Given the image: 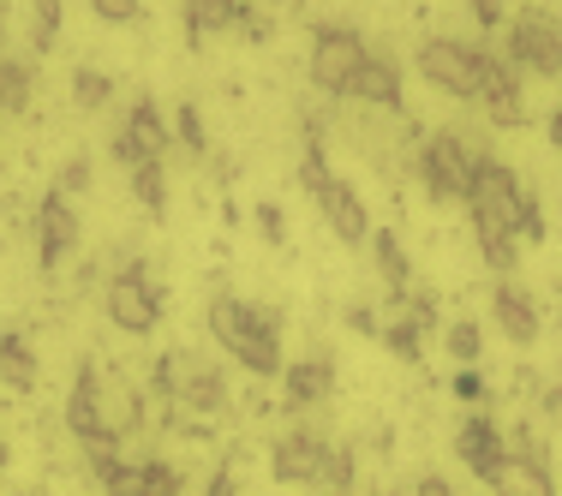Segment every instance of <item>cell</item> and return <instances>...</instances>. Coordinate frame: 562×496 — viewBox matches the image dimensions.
Listing matches in <instances>:
<instances>
[{
  "mask_svg": "<svg viewBox=\"0 0 562 496\" xmlns=\"http://www.w3.org/2000/svg\"><path fill=\"white\" fill-rule=\"evenodd\" d=\"M479 43H461V36H425L419 43V72L425 84H437L454 102H479Z\"/></svg>",
  "mask_w": 562,
  "mask_h": 496,
  "instance_id": "52a82bcc",
  "label": "cell"
},
{
  "mask_svg": "<svg viewBox=\"0 0 562 496\" xmlns=\"http://www.w3.org/2000/svg\"><path fill=\"white\" fill-rule=\"evenodd\" d=\"M0 43H7V12H0Z\"/></svg>",
  "mask_w": 562,
  "mask_h": 496,
  "instance_id": "7bdbcfd3",
  "label": "cell"
},
{
  "mask_svg": "<svg viewBox=\"0 0 562 496\" xmlns=\"http://www.w3.org/2000/svg\"><path fill=\"white\" fill-rule=\"evenodd\" d=\"M251 222H258L263 246H281V239H288V216H281V204H270V198H263V204H251Z\"/></svg>",
  "mask_w": 562,
  "mask_h": 496,
  "instance_id": "d6a6232c",
  "label": "cell"
},
{
  "mask_svg": "<svg viewBox=\"0 0 562 496\" xmlns=\"http://www.w3.org/2000/svg\"><path fill=\"white\" fill-rule=\"evenodd\" d=\"M454 461H461L479 485H497V473L508 466V437L497 431L491 413H467V419L454 425Z\"/></svg>",
  "mask_w": 562,
  "mask_h": 496,
  "instance_id": "30bf717a",
  "label": "cell"
},
{
  "mask_svg": "<svg viewBox=\"0 0 562 496\" xmlns=\"http://www.w3.org/2000/svg\"><path fill=\"white\" fill-rule=\"evenodd\" d=\"M497 496H557V478H551V461L544 454H508V466L497 473Z\"/></svg>",
  "mask_w": 562,
  "mask_h": 496,
  "instance_id": "d6986e66",
  "label": "cell"
},
{
  "mask_svg": "<svg viewBox=\"0 0 562 496\" xmlns=\"http://www.w3.org/2000/svg\"><path fill=\"white\" fill-rule=\"evenodd\" d=\"M78 239H85V222H78L72 198H60L55 185H48L43 204H36V263H43V270H60L78 251Z\"/></svg>",
  "mask_w": 562,
  "mask_h": 496,
  "instance_id": "8fae6325",
  "label": "cell"
},
{
  "mask_svg": "<svg viewBox=\"0 0 562 496\" xmlns=\"http://www.w3.org/2000/svg\"><path fill=\"white\" fill-rule=\"evenodd\" d=\"M520 198H527V185H520V173L497 162V156H479V168H473V192H467V216L473 222H497L515 234V222H520Z\"/></svg>",
  "mask_w": 562,
  "mask_h": 496,
  "instance_id": "ba28073f",
  "label": "cell"
},
{
  "mask_svg": "<svg viewBox=\"0 0 562 496\" xmlns=\"http://www.w3.org/2000/svg\"><path fill=\"white\" fill-rule=\"evenodd\" d=\"M300 185H305V198L317 204V216L329 222V234H336L341 246H366V239H371V210H366V198L353 192V180H341V173L329 168V150H324V144H305V156H300Z\"/></svg>",
  "mask_w": 562,
  "mask_h": 496,
  "instance_id": "7a4b0ae2",
  "label": "cell"
},
{
  "mask_svg": "<svg viewBox=\"0 0 562 496\" xmlns=\"http://www.w3.org/2000/svg\"><path fill=\"white\" fill-rule=\"evenodd\" d=\"M491 324H497L515 347H532L544 329V317H539V300H532L520 281H497V288H491Z\"/></svg>",
  "mask_w": 562,
  "mask_h": 496,
  "instance_id": "5bb4252c",
  "label": "cell"
},
{
  "mask_svg": "<svg viewBox=\"0 0 562 496\" xmlns=\"http://www.w3.org/2000/svg\"><path fill=\"white\" fill-rule=\"evenodd\" d=\"M55 192L60 198H78V192H90V156H66L60 173H55Z\"/></svg>",
  "mask_w": 562,
  "mask_h": 496,
  "instance_id": "1f68e13d",
  "label": "cell"
},
{
  "mask_svg": "<svg viewBox=\"0 0 562 496\" xmlns=\"http://www.w3.org/2000/svg\"><path fill=\"white\" fill-rule=\"evenodd\" d=\"M353 478H359V466H353V449H329V461H324V478H317V491H329V496H353Z\"/></svg>",
  "mask_w": 562,
  "mask_h": 496,
  "instance_id": "4dcf8cb0",
  "label": "cell"
},
{
  "mask_svg": "<svg viewBox=\"0 0 562 496\" xmlns=\"http://www.w3.org/2000/svg\"><path fill=\"white\" fill-rule=\"evenodd\" d=\"M246 12H251L246 0H186V12H180L186 43H192V48H204L210 36H234Z\"/></svg>",
  "mask_w": 562,
  "mask_h": 496,
  "instance_id": "e0dca14e",
  "label": "cell"
},
{
  "mask_svg": "<svg viewBox=\"0 0 562 496\" xmlns=\"http://www.w3.org/2000/svg\"><path fill=\"white\" fill-rule=\"evenodd\" d=\"M371 258H378V275H383V288H390V300L395 293H407L413 288V263H407V246L395 239V227H371Z\"/></svg>",
  "mask_w": 562,
  "mask_h": 496,
  "instance_id": "44dd1931",
  "label": "cell"
},
{
  "mask_svg": "<svg viewBox=\"0 0 562 496\" xmlns=\"http://www.w3.org/2000/svg\"><path fill=\"white\" fill-rule=\"evenodd\" d=\"M138 496H186V473L168 454H150V461H138Z\"/></svg>",
  "mask_w": 562,
  "mask_h": 496,
  "instance_id": "484cf974",
  "label": "cell"
},
{
  "mask_svg": "<svg viewBox=\"0 0 562 496\" xmlns=\"http://www.w3.org/2000/svg\"><path fill=\"white\" fill-rule=\"evenodd\" d=\"M366 55H371V43L353 31V24H317V31H312V55H305V78H312L317 97L341 102V97H353Z\"/></svg>",
  "mask_w": 562,
  "mask_h": 496,
  "instance_id": "277c9868",
  "label": "cell"
},
{
  "mask_svg": "<svg viewBox=\"0 0 562 496\" xmlns=\"http://www.w3.org/2000/svg\"><path fill=\"white\" fill-rule=\"evenodd\" d=\"M544 132H551V150L562 156V102H557V109H551V120H544Z\"/></svg>",
  "mask_w": 562,
  "mask_h": 496,
  "instance_id": "b9f144b4",
  "label": "cell"
},
{
  "mask_svg": "<svg viewBox=\"0 0 562 496\" xmlns=\"http://www.w3.org/2000/svg\"><path fill=\"white\" fill-rule=\"evenodd\" d=\"M413 496H454V485H449L443 473H425V478H419V491H413Z\"/></svg>",
  "mask_w": 562,
  "mask_h": 496,
  "instance_id": "60d3db41",
  "label": "cell"
},
{
  "mask_svg": "<svg viewBox=\"0 0 562 496\" xmlns=\"http://www.w3.org/2000/svg\"><path fill=\"white\" fill-rule=\"evenodd\" d=\"M270 31H276V19L270 12H246V19H239V43H270Z\"/></svg>",
  "mask_w": 562,
  "mask_h": 496,
  "instance_id": "74e56055",
  "label": "cell"
},
{
  "mask_svg": "<svg viewBox=\"0 0 562 496\" xmlns=\"http://www.w3.org/2000/svg\"><path fill=\"white\" fill-rule=\"evenodd\" d=\"M479 109L491 114V126L515 132L527 126V84H520V72L508 66V55H479Z\"/></svg>",
  "mask_w": 562,
  "mask_h": 496,
  "instance_id": "9c48e42d",
  "label": "cell"
},
{
  "mask_svg": "<svg viewBox=\"0 0 562 496\" xmlns=\"http://www.w3.org/2000/svg\"><path fill=\"white\" fill-rule=\"evenodd\" d=\"M120 132H126V138L138 144L144 156H156V162H162V156L173 150V126L162 120V109H156L150 97H138V102H132L126 120H120Z\"/></svg>",
  "mask_w": 562,
  "mask_h": 496,
  "instance_id": "ac0fdd59",
  "label": "cell"
},
{
  "mask_svg": "<svg viewBox=\"0 0 562 496\" xmlns=\"http://www.w3.org/2000/svg\"><path fill=\"white\" fill-rule=\"evenodd\" d=\"M454 395L467 401V407H485L491 401V383L479 377V365H467V371H454Z\"/></svg>",
  "mask_w": 562,
  "mask_h": 496,
  "instance_id": "e575fe53",
  "label": "cell"
},
{
  "mask_svg": "<svg viewBox=\"0 0 562 496\" xmlns=\"http://www.w3.org/2000/svg\"><path fill=\"white\" fill-rule=\"evenodd\" d=\"M60 419H66V431H72L78 442H90V437L109 431V383H102V371L90 365V359L72 371V388H66Z\"/></svg>",
  "mask_w": 562,
  "mask_h": 496,
  "instance_id": "7c38bea8",
  "label": "cell"
},
{
  "mask_svg": "<svg viewBox=\"0 0 562 496\" xmlns=\"http://www.w3.org/2000/svg\"><path fill=\"white\" fill-rule=\"evenodd\" d=\"M467 12H473L479 31H503L508 24V0H467Z\"/></svg>",
  "mask_w": 562,
  "mask_h": 496,
  "instance_id": "d590c367",
  "label": "cell"
},
{
  "mask_svg": "<svg viewBox=\"0 0 562 496\" xmlns=\"http://www.w3.org/2000/svg\"><path fill=\"white\" fill-rule=\"evenodd\" d=\"M467 222H473V216H467ZM473 246H479V258H485V270H497L503 281L520 263V239L508 234V227H497V222H473Z\"/></svg>",
  "mask_w": 562,
  "mask_h": 496,
  "instance_id": "7402d4cb",
  "label": "cell"
},
{
  "mask_svg": "<svg viewBox=\"0 0 562 496\" xmlns=\"http://www.w3.org/2000/svg\"><path fill=\"white\" fill-rule=\"evenodd\" d=\"M443 347H449V359L454 365H479L485 359V329L473 324V317H454V324H443Z\"/></svg>",
  "mask_w": 562,
  "mask_h": 496,
  "instance_id": "d4e9b609",
  "label": "cell"
},
{
  "mask_svg": "<svg viewBox=\"0 0 562 496\" xmlns=\"http://www.w3.org/2000/svg\"><path fill=\"white\" fill-rule=\"evenodd\" d=\"M479 156H485V150H473L454 126H443V132H431V138H419V150H413V173H419V185H425L431 204H467Z\"/></svg>",
  "mask_w": 562,
  "mask_h": 496,
  "instance_id": "3957f363",
  "label": "cell"
},
{
  "mask_svg": "<svg viewBox=\"0 0 562 496\" xmlns=\"http://www.w3.org/2000/svg\"><path fill=\"white\" fill-rule=\"evenodd\" d=\"M109 496H138V461H120V466H109V473L97 478Z\"/></svg>",
  "mask_w": 562,
  "mask_h": 496,
  "instance_id": "836d02e7",
  "label": "cell"
},
{
  "mask_svg": "<svg viewBox=\"0 0 562 496\" xmlns=\"http://www.w3.org/2000/svg\"><path fill=\"white\" fill-rule=\"evenodd\" d=\"M31 90H36L31 60L0 55V114H24V109H31Z\"/></svg>",
  "mask_w": 562,
  "mask_h": 496,
  "instance_id": "603a6c76",
  "label": "cell"
},
{
  "mask_svg": "<svg viewBox=\"0 0 562 496\" xmlns=\"http://www.w3.org/2000/svg\"><path fill=\"white\" fill-rule=\"evenodd\" d=\"M204 496H239V473H234V466H216L210 485H204Z\"/></svg>",
  "mask_w": 562,
  "mask_h": 496,
  "instance_id": "ab89813d",
  "label": "cell"
},
{
  "mask_svg": "<svg viewBox=\"0 0 562 496\" xmlns=\"http://www.w3.org/2000/svg\"><path fill=\"white\" fill-rule=\"evenodd\" d=\"M168 126H173V144H180L186 156H210V132H204V114H198V102H180Z\"/></svg>",
  "mask_w": 562,
  "mask_h": 496,
  "instance_id": "4316f807",
  "label": "cell"
},
{
  "mask_svg": "<svg viewBox=\"0 0 562 496\" xmlns=\"http://www.w3.org/2000/svg\"><path fill=\"white\" fill-rule=\"evenodd\" d=\"M90 12H97L102 24H132L138 19V0H85Z\"/></svg>",
  "mask_w": 562,
  "mask_h": 496,
  "instance_id": "8d00e7d4",
  "label": "cell"
},
{
  "mask_svg": "<svg viewBox=\"0 0 562 496\" xmlns=\"http://www.w3.org/2000/svg\"><path fill=\"white\" fill-rule=\"evenodd\" d=\"M109 97H114V78L109 72H97V66H78V72H72V102L85 114L109 109Z\"/></svg>",
  "mask_w": 562,
  "mask_h": 496,
  "instance_id": "f1b7e54d",
  "label": "cell"
},
{
  "mask_svg": "<svg viewBox=\"0 0 562 496\" xmlns=\"http://www.w3.org/2000/svg\"><path fill=\"white\" fill-rule=\"evenodd\" d=\"M329 449L336 442H324L317 431H288V437H276V449H270V478L276 485H317L324 478V461H329Z\"/></svg>",
  "mask_w": 562,
  "mask_h": 496,
  "instance_id": "4fadbf2b",
  "label": "cell"
},
{
  "mask_svg": "<svg viewBox=\"0 0 562 496\" xmlns=\"http://www.w3.org/2000/svg\"><path fill=\"white\" fill-rule=\"evenodd\" d=\"M508 66L515 72H539V78H562V19L551 7H520L508 12Z\"/></svg>",
  "mask_w": 562,
  "mask_h": 496,
  "instance_id": "5b68a950",
  "label": "cell"
},
{
  "mask_svg": "<svg viewBox=\"0 0 562 496\" xmlns=\"http://www.w3.org/2000/svg\"><path fill=\"white\" fill-rule=\"evenodd\" d=\"M336 395V365L329 359H293V365H281V407L288 413H312L324 407V401Z\"/></svg>",
  "mask_w": 562,
  "mask_h": 496,
  "instance_id": "9a60e30c",
  "label": "cell"
},
{
  "mask_svg": "<svg viewBox=\"0 0 562 496\" xmlns=\"http://www.w3.org/2000/svg\"><path fill=\"white\" fill-rule=\"evenodd\" d=\"M347 329L353 335H383V317L371 305H347Z\"/></svg>",
  "mask_w": 562,
  "mask_h": 496,
  "instance_id": "f35d334b",
  "label": "cell"
},
{
  "mask_svg": "<svg viewBox=\"0 0 562 496\" xmlns=\"http://www.w3.org/2000/svg\"><path fill=\"white\" fill-rule=\"evenodd\" d=\"M204 324L222 341V353L251 377H281V312L239 293H210Z\"/></svg>",
  "mask_w": 562,
  "mask_h": 496,
  "instance_id": "6da1fadb",
  "label": "cell"
},
{
  "mask_svg": "<svg viewBox=\"0 0 562 496\" xmlns=\"http://www.w3.org/2000/svg\"><path fill=\"white\" fill-rule=\"evenodd\" d=\"M378 341L390 347L401 365H419V359H425V335L413 329V324H395V317H383V335H378Z\"/></svg>",
  "mask_w": 562,
  "mask_h": 496,
  "instance_id": "f546056e",
  "label": "cell"
},
{
  "mask_svg": "<svg viewBox=\"0 0 562 496\" xmlns=\"http://www.w3.org/2000/svg\"><path fill=\"white\" fill-rule=\"evenodd\" d=\"M102 312H109L114 329L150 335L156 324H162V288L150 281L144 263H126V270L109 275V288H102Z\"/></svg>",
  "mask_w": 562,
  "mask_h": 496,
  "instance_id": "8992f818",
  "label": "cell"
},
{
  "mask_svg": "<svg viewBox=\"0 0 562 496\" xmlns=\"http://www.w3.org/2000/svg\"><path fill=\"white\" fill-rule=\"evenodd\" d=\"M126 180H132V198L144 204V216H168V168H162V162L132 168Z\"/></svg>",
  "mask_w": 562,
  "mask_h": 496,
  "instance_id": "cb8c5ba5",
  "label": "cell"
},
{
  "mask_svg": "<svg viewBox=\"0 0 562 496\" xmlns=\"http://www.w3.org/2000/svg\"><path fill=\"white\" fill-rule=\"evenodd\" d=\"M353 102H366V109H383V114H401V109H407V90H401V66H395V55L371 48L366 66H359Z\"/></svg>",
  "mask_w": 562,
  "mask_h": 496,
  "instance_id": "2e32d148",
  "label": "cell"
},
{
  "mask_svg": "<svg viewBox=\"0 0 562 496\" xmlns=\"http://www.w3.org/2000/svg\"><path fill=\"white\" fill-rule=\"evenodd\" d=\"M0 466H7V437H0Z\"/></svg>",
  "mask_w": 562,
  "mask_h": 496,
  "instance_id": "ee69618b",
  "label": "cell"
},
{
  "mask_svg": "<svg viewBox=\"0 0 562 496\" xmlns=\"http://www.w3.org/2000/svg\"><path fill=\"white\" fill-rule=\"evenodd\" d=\"M60 24H66L60 0H31V48L36 55H48V48L60 43Z\"/></svg>",
  "mask_w": 562,
  "mask_h": 496,
  "instance_id": "83f0119b",
  "label": "cell"
},
{
  "mask_svg": "<svg viewBox=\"0 0 562 496\" xmlns=\"http://www.w3.org/2000/svg\"><path fill=\"white\" fill-rule=\"evenodd\" d=\"M36 377H43V365H36V347L24 341V329H0V383L31 395Z\"/></svg>",
  "mask_w": 562,
  "mask_h": 496,
  "instance_id": "ffe728a7",
  "label": "cell"
},
{
  "mask_svg": "<svg viewBox=\"0 0 562 496\" xmlns=\"http://www.w3.org/2000/svg\"><path fill=\"white\" fill-rule=\"evenodd\" d=\"M246 7H251V0H246Z\"/></svg>",
  "mask_w": 562,
  "mask_h": 496,
  "instance_id": "f6af8a7d",
  "label": "cell"
}]
</instances>
